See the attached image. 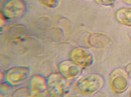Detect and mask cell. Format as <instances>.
<instances>
[{
    "label": "cell",
    "instance_id": "52a82bcc",
    "mask_svg": "<svg viewBox=\"0 0 131 97\" xmlns=\"http://www.w3.org/2000/svg\"><path fill=\"white\" fill-rule=\"evenodd\" d=\"M58 73L62 75L66 79L71 80L80 76L82 70V67L76 65L72 60H64L59 63L57 67Z\"/></svg>",
    "mask_w": 131,
    "mask_h": 97
},
{
    "label": "cell",
    "instance_id": "7c38bea8",
    "mask_svg": "<svg viewBox=\"0 0 131 97\" xmlns=\"http://www.w3.org/2000/svg\"><path fill=\"white\" fill-rule=\"evenodd\" d=\"M95 2L103 6H112L115 4L116 0H94Z\"/></svg>",
    "mask_w": 131,
    "mask_h": 97
},
{
    "label": "cell",
    "instance_id": "3957f363",
    "mask_svg": "<svg viewBox=\"0 0 131 97\" xmlns=\"http://www.w3.org/2000/svg\"><path fill=\"white\" fill-rule=\"evenodd\" d=\"M69 88L68 79L59 73H54L47 79L48 97H64Z\"/></svg>",
    "mask_w": 131,
    "mask_h": 97
},
{
    "label": "cell",
    "instance_id": "e0dca14e",
    "mask_svg": "<svg viewBox=\"0 0 131 97\" xmlns=\"http://www.w3.org/2000/svg\"><path fill=\"white\" fill-rule=\"evenodd\" d=\"M130 97H131V92H130Z\"/></svg>",
    "mask_w": 131,
    "mask_h": 97
},
{
    "label": "cell",
    "instance_id": "8992f818",
    "mask_svg": "<svg viewBox=\"0 0 131 97\" xmlns=\"http://www.w3.org/2000/svg\"><path fill=\"white\" fill-rule=\"evenodd\" d=\"M71 60L83 68L90 67L93 62V56L91 51L83 47L75 48L71 53Z\"/></svg>",
    "mask_w": 131,
    "mask_h": 97
},
{
    "label": "cell",
    "instance_id": "2e32d148",
    "mask_svg": "<svg viewBox=\"0 0 131 97\" xmlns=\"http://www.w3.org/2000/svg\"><path fill=\"white\" fill-rule=\"evenodd\" d=\"M92 97H103V94H99V93H98V92H97V93H96V94H94Z\"/></svg>",
    "mask_w": 131,
    "mask_h": 97
},
{
    "label": "cell",
    "instance_id": "4fadbf2b",
    "mask_svg": "<svg viewBox=\"0 0 131 97\" xmlns=\"http://www.w3.org/2000/svg\"><path fill=\"white\" fill-rule=\"evenodd\" d=\"M125 71L127 73V74L129 76V78H131V62L128 63L126 65V68H125Z\"/></svg>",
    "mask_w": 131,
    "mask_h": 97
},
{
    "label": "cell",
    "instance_id": "5b68a950",
    "mask_svg": "<svg viewBox=\"0 0 131 97\" xmlns=\"http://www.w3.org/2000/svg\"><path fill=\"white\" fill-rule=\"evenodd\" d=\"M29 75V68L25 67H15L10 68L5 74V80L10 86H16L25 82Z\"/></svg>",
    "mask_w": 131,
    "mask_h": 97
},
{
    "label": "cell",
    "instance_id": "9a60e30c",
    "mask_svg": "<svg viewBox=\"0 0 131 97\" xmlns=\"http://www.w3.org/2000/svg\"><path fill=\"white\" fill-rule=\"evenodd\" d=\"M121 1L127 5L131 6V0H121Z\"/></svg>",
    "mask_w": 131,
    "mask_h": 97
},
{
    "label": "cell",
    "instance_id": "277c9868",
    "mask_svg": "<svg viewBox=\"0 0 131 97\" xmlns=\"http://www.w3.org/2000/svg\"><path fill=\"white\" fill-rule=\"evenodd\" d=\"M110 85L112 90L116 94H121L126 91L129 85V76L122 69L114 70L110 74Z\"/></svg>",
    "mask_w": 131,
    "mask_h": 97
},
{
    "label": "cell",
    "instance_id": "6da1fadb",
    "mask_svg": "<svg viewBox=\"0 0 131 97\" xmlns=\"http://www.w3.org/2000/svg\"><path fill=\"white\" fill-rule=\"evenodd\" d=\"M105 80L101 75L96 74L82 76L75 83V89L81 94H94L103 87Z\"/></svg>",
    "mask_w": 131,
    "mask_h": 97
},
{
    "label": "cell",
    "instance_id": "ba28073f",
    "mask_svg": "<svg viewBox=\"0 0 131 97\" xmlns=\"http://www.w3.org/2000/svg\"><path fill=\"white\" fill-rule=\"evenodd\" d=\"M87 43L91 47L95 49H105L113 43L109 35L102 33H92L87 37Z\"/></svg>",
    "mask_w": 131,
    "mask_h": 97
},
{
    "label": "cell",
    "instance_id": "5bb4252c",
    "mask_svg": "<svg viewBox=\"0 0 131 97\" xmlns=\"http://www.w3.org/2000/svg\"><path fill=\"white\" fill-rule=\"evenodd\" d=\"M33 97H46L43 93H38V94H33Z\"/></svg>",
    "mask_w": 131,
    "mask_h": 97
},
{
    "label": "cell",
    "instance_id": "30bf717a",
    "mask_svg": "<svg viewBox=\"0 0 131 97\" xmlns=\"http://www.w3.org/2000/svg\"><path fill=\"white\" fill-rule=\"evenodd\" d=\"M29 87L33 94L43 93L47 90V80L40 76H34L30 80Z\"/></svg>",
    "mask_w": 131,
    "mask_h": 97
},
{
    "label": "cell",
    "instance_id": "8fae6325",
    "mask_svg": "<svg viewBox=\"0 0 131 97\" xmlns=\"http://www.w3.org/2000/svg\"><path fill=\"white\" fill-rule=\"evenodd\" d=\"M38 2L46 7L50 8H55L58 7L60 0H38Z\"/></svg>",
    "mask_w": 131,
    "mask_h": 97
},
{
    "label": "cell",
    "instance_id": "9c48e42d",
    "mask_svg": "<svg viewBox=\"0 0 131 97\" xmlns=\"http://www.w3.org/2000/svg\"><path fill=\"white\" fill-rule=\"evenodd\" d=\"M114 18L119 24L131 27V7L118 8L114 13Z\"/></svg>",
    "mask_w": 131,
    "mask_h": 97
},
{
    "label": "cell",
    "instance_id": "7a4b0ae2",
    "mask_svg": "<svg viewBox=\"0 0 131 97\" xmlns=\"http://www.w3.org/2000/svg\"><path fill=\"white\" fill-rule=\"evenodd\" d=\"M27 10L24 0H5L1 8V15L6 20H15L25 16Z\"/></svg>",
    "mask_w": 131,
    "mask_h": 97
}]
</instances>
